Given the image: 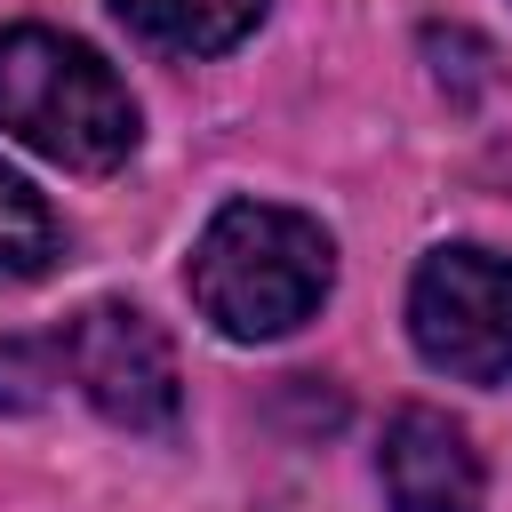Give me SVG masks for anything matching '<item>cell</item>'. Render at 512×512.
Segmentation results:
<instances>
[{
	"mask_svg": "<svg viewBox=\"0 0 512 512\" xmlns=\"http://www.w3.org/2000/svg\"><path fill=\"white\" fill-rule=\"evenodd\" d=\"M184 280H192V304L232 344H264L320 312V296L336 288V240L280 200H224L192 240Z\"/></svg>",
	"mask_w": 512,
	"mask_h": 512,
	"instance_id": "obj_1",
	"label": "cell"
},
{
	"mask_svg": "<svg viewBox=\"0 0 512 512\" xmlns=\"http://www.w3.org/2000/svg\"><path fill=\"white\" fill-rule=\"evenodd\" d=\"M0 128L32 144L56 168L104 176L136 152V96L128 80L72 32L48 24H8L0 32Z\"/></svg>",
	"mask_w": 512,
	"mask_h": 512,
	"instance_id": "obj_2",
	"label": "cell"
},
{
	"mask_svg": "<svg viewBox=\"0 0 512 512\" xmlns=\"http://www.w3.org/2000/svg\"><path fill=\"white\" fill-rule=\"evenodd\" d=\"M408 336L456 384H512V256L432 248L408 280Z\"/></svg>",
	"mask_w": 512,
	"mask_h": 512,
	"instance_id": "obj_3",
	"label": "cell"
},
{
	"mask_svg": "<svg viewBox=\"0 0 512 512\" xmlns=\"http://www.w3.org/2000/svg\"><path fill=\"white\" fill-rule=\"evenodd\" d=\"M56 352H64V376L88 392V408L104 424L144 432V440L176 432L184 376H176V352H168V336H160L152 312H136V304H88V312L64 320Z\"/></svg>",
	"mask_w": 512,
	"mask_h": 512,
	"instance_id": "obj_4",
	"label": "cell"
},
{
	"mask_svg": "<svg viewBox=\"0 0 512 512\" xmlns=\"http://www.w3.org/2000/svg\"><path fill=\"white\" fill-rule=\"evenodd\" d=\"M376 480L392 512H480V456L440 408H400L376 448Z\"/></svg>",
	"mask_w": 512,
	"mask_h": 512,
	"instance_id": "obj_5",
	"label": "cell"
},
{
	"mask_svg": "<svg viewBox=\"0 0 512 512\" xmlns=\"http://www.w3.org/2000/svg\"><path fill=\"white\" fill-rule=\"evenodd\" d=\"M112 16L160 56H224L264 24V0H112Z\"/></svg>",
	"mask_w": 512,
	"mask_h": 512,
	"instance_id": "obj_6",
	"label": "cell"
},
{
	"mask_svg": "<svg viewBox=\"0 0 512 512\" xmlns=\"http://www.w3.org/2000/svg\"><path fill=\"white\" fill-rule=\"evenodd\" d=\"M56 248H64L56 208H48V200H40L16 168H0V288L40 280V272L56 264Z\"/></svg>",
	"mask_w": 512,
	"mask_h": 512,
	"instance_id": "obj_7",
	"label": "cell"
},
{
	"mask_svg": "<svg viewBox=\"0 0 512 512\" xmlns=\"http://www.w3.org/2000/svg\"><path fill=\"white\" fill-rule=\"evenodd\" d=\"M48 384H64V352H56V344H24V336H8V344H0V416L40 408Z\"/></svg>",
	"mask_w": 512,
	"mask_h": 512,
	"instance_id": "obj_8",
	"label": "cell"
}]
</instances>
